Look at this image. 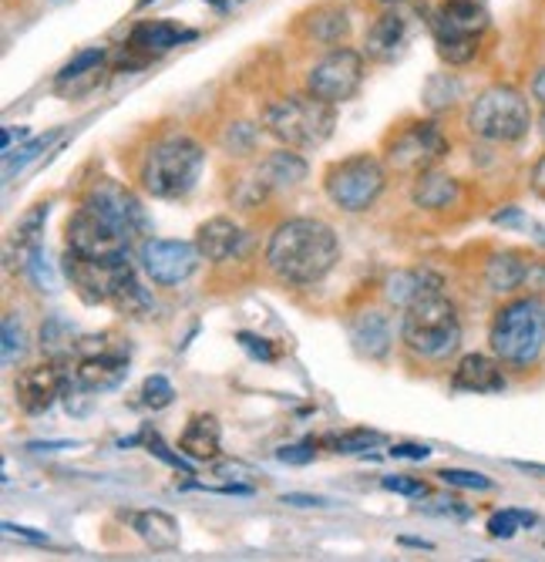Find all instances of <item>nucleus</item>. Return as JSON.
Here are the masks:
<instances>
[{
  "instance_id": "nucleus-21",
  "label": "nucleus",
  "mask_w": 545,
  "mask_h": 562,
  "mask_svg": "<svg viewBox=\"0 0 545 562\" xmlns=\"http://www.w3.org/2000/svg\"><path fill=\"white\" fill-rule=\"evenodd\" d=\"M242 243H246L242 226L226 220V216H213V220H206L200 229H195V246H200L203 260H209V263L236 260L242 252Z\"/></svg>"
},
{
  "instance_id": "nucleus-6",
  "label": "nucleus",
  "mask_w": 545,
  "mask_h": 562,
  "mask_svg": "<svg viewBox=\"0 0 545 562\" xmlns=\"http://www.w3.org/2000/svg\"><path fill=\"white\" fill-rule=\"evenodd\" d=\"M465 125L475 138L512 145L522 142L532 128V105L529 98L512 85H491L485 88L465 115Z\"/></svg>"
},
{
  "instance_id": "nucleus-26",
  "label": "nucleus",
  "mask_w": 545,
  "mask_h": 562,
  "mask_svg": "<svg viewBox=\"0 0 545 562\" xmlns=\"http://www.w3.org/2000/svg\"><path fill=\"white\" fill-rule=\"evenodd\" d=\"M132 529L138 532V539L145 546H152L156 552H172L182 542L179 522L169 513H162V508H145V513H138L132 519Z\"/></svg>"
},
{
  "instance_id": "nucleus-18",
  "label": "nucleus",
  "mask_w": 545,
  "mask_h": 562,
  "mask_svg": "<svg viewBox=\"0 0 545 562\" xmlns=\"http://www.w3.org/2000/svg\"><path fill=\"white\" fill-rule=\"evenodd\" d=\"M411 44V18L401 11V4L387 8L384 14H377V21L367 27L364 37V55L377 65H394Z\"/></svg>"
},
{
  "instance_id": "nucleus-32",
  "label": "nucleus",
  "mask_w": 545,
  "mask_h": 562,
  "mask_svg": "<svg viewBox=\"0 0 545 562\" xmlns=\"http://www.w3.org/2000/svg\"><path fill=\"white\" fill-rule=\"evenodd\" d=\"M458 98H462V85H458V78L452 71L431 75L424 81V105H428V112H449Z\"/></svg>"
},
{
  "instance_id": "nucleus-19",
  "label": "nucleus",
  "mask_w": 545,
  "mask_h": 562,
  "mask_svg": "<svg viewBox=\"0 0 545 562\" xmlns=\"http://www.w3.org/2000/svg\"><path fill=\"white\" fill-rule=\"evenodd\" d=\"M307 179V162L296 148H276L270 156L260 162L257 176H253V186L260 189V195H270V192H289Z\"/></svg>"
},
{
  "instance_id": "nucleus-48",
  "label": "nucleus",
  "mask_w": 545,
  "mask_h": 562,
  "mask_svg": "<svg viewBox=\"0 0 545 562\" xmlns=\"http://www.w3.org/2000/svg\"><path fill=\"white\" fill-rule=\"evenodd\" d=\"M529 186L538 199H545V156L532 166V176H529Z\"/></svg>"
},
{
  "instance_id": "nucleus-17",
  "label": "nucleus",
  "mask_w": 545,
  "mask_h": 562,
  "mask_svg": "<svg viewBox=\"0 0 545 562\" xmlns=\"http://www.w3.org/2000/svg\"><path fill=\"white\" fill-rule=\"evenodd\" d=\"M485 283L491 293H499V296H509L519 290L542 293L545 290V263L529 260L519 249H502L485 263Z\"/></svg>"
},
{
  "instance_id": "nucleus-20",
  "label": "nucleus",
  "mask_w": 545,
  "mask_h": 562,
  "mask_svg": "<svg viewBox=\"0 0 545 562\" xmlns=\"http://www.w3.org/2000/svg\"><path fill=\"white\" fill-rule=\"evenodd\" d=\"M452 387L465 394H499L506 391L502 361L488 353H465L458 368L452 371Z\"/></svg>"
},
{
  "instance_id": "nucleus-51",
  "label": "nucleus",
  "mask_w": 545,
  "mask_h": 562,
  "mask_svg": "<svg viewBox=\"0 0 545 562\" xmlns=\"http://www.w3.org/2000/svg\"><path fill=\"white\" fill-rule=\"evenodd\" d=\"M4 529H8L11 536L31 539V542H47V536H44V532H34V529H27V526H14V522H4Z\"/></svg>"
},
{
  "instance_id": "nucleus-2",
  "label": "nucleus",
  "mask_w": 545,
  "mask_h": 562,
  "mask_svg": "<svg viewBox=\"0 0 545 562\" xmlns=\"http://www.w3.org/2000/svg\"><path fill=\"white\" fill-rule=\"evenodd\" d=\"M488 344L502 364L532 368L545 350V300L525 293L502 303L488 327Z\"/></svg>"
},
{
  "instance_id": "nucleus-29",
  "label": "nucleus",
  "mask_w": 545,
  "mask_h": 562,
  "mask_svg": "<svg viewBox=\"0 0 545 562\" xmlns=\"http://www.w3.org/2000/svg\"><path fill=\"white\" fill-rule=\"evenodd\" d=\"M438 286H444V283L431 270H401L387 280V300L405 311L408 303H415L418 296H424L428 290H438Z\"/></svg>"
},
{
  "instance_id": "nucleus-45",
  "label": "nucleus",
  "mask_w": 545,
  "mask_h": 562,
  "mask_svg": "<svg viewBox=\"0 0 545 562\" xmlns=\"http://www.w3.org/2000/svg\"><path fill=\"white\" fill-rule=\"evenodd\" d=\"M276 458L286 465H310L314 462V448L310 445H286V448L276 451Z\"/></svg>"
},
{
  "instance_id": "nucleus-36",
  "label": "nucleus",
  "mask_w": 545,
  "mask_h": 562,
  "mask_svg": "<svg viewBox=\"0 0 545 562\" xmlns=\"http://www.w3.org/2000/svg\"><path fill=\"white\" fill-rule=\"evenodd\" d=\"M522 526H535V516L522 513V508H506V513H495L488 519V532L495 539H512Z\"/></svg>"
},
{
  "instance_id": "nucleus-55",
  "label": "nucleus",
  "mask_w": 545,
  "mask_h": 562,
  "mask_svg": "<svg viewBox=\"0 0 545 562\" xmlns=\"http://www.w3.org/2000/svg\"><path fill=\"white\" fill-rule=\"evenodd\" d=\"M148 4H152V0H138V8H148Z\"/></svg>"
},
{
  "instance_id": "nucleus-11",
  "label": "nucleus",
  "mask_w": 545,
  "mask_h": 562,
  "mask_svg": "<svg viewBox=\"0 0 545 562\" xmlns=\"http://www.w3.org/2000/svg\"><path fill=\"white\" fill-rule=\"evenodd\" d=\"M364 55L354 47H330L320 61L307 71V91L330 101V105H343L351 101L364 85Z\"/></svg>"
},
{
  "instance_id": "nucleus-34",
  "label": "nucleus",
  "mask_w": 545,
  "mask_h": 562,
  "mask_svg": "<svg viewBox=\"0 0 545 562\" xmlns=\"http://www.w3.org/2000/svg\"><path fill=\"white\" fill-rule=\"evenodd\" d=\"M0 350H4V368H18L27 353V327L21 324L18 314L4 317V340H0Z\"/></svg>"
},
{
  "instance_id": "nucleus-42",
  "label": "nucleus",
  "mask_w": 545,
  "mask_h": 562,
  "mask_svg": "<svg viewBox=\"0 0 545 562\" xmlns=\"http://www.w3.org/2000/svg\"><path fill=\"white\" fill-rule=\"evenodd\" d=\"M387 492H398V495H408V498H424L431 488H428V482H421V479H408V475H384V482H381Z\"/></svg>"
},
{
  "instance_id": "nucleus-33",
  "label": "nucleus",
  "mask_w": 545,
  "mask_h": 562,
  "mask_svg": "<svg viewBox=\"0 0 545 562\" xmlns=\"http://www.w3.org/2000/svg\"><path fill=\"white\" fill-rule=\"evenodd\" d=\"M47 213H52V206H47V202H37L34 210H27V213L18 220V226H14V246L21 249V257H24V252H31V249L41 246V233H44Z\"/></svg>"
},
{
  "instance_id": "nucleus-23",
  "label": "nucleus",
  "mask_w": 545,
  "mask_h": 562,
  "mask_svg": "<svg viewBox=\"0 0 545 562\" xmlns=\"http://www.w3.org/2000/svg\"><path fill=\"white\" fill-rule=\"evenodd\" d=\"M179 451L192 462H216L223 454V428L213 415H192L182 438H179Z\"/></svg>"
},
{
  "instance_id": "nucleus-15",
  "label": "nucleus",
  "mask_w": 545,
  "mask_h": 562,
  "mask_svg": "<svg viewBox=\"0 0 545 562\" xmlns=\"http://www.w3.org/2000/svg\"><path fill=\"white\" fill-rule=\"evenodd\" d=\"M68 384H71V371L65 361H41L34 368H24L18 371L14 378V401L24 415H47L55 407V401L61 394H68Z\"/></svg>"
},
{
  "instance_id": "nucleus-14",
  "label": "nucleus",
  "mask_w": 545,
  "mask_h": 562,
  "mask_svg": "<svg viewBox=\"0 0 545 562\" xmlns=\"http://www.w3.org/2000/svg\"><path fill=\"white\" fill-rule=\"evenodd\" d=\"M61 270L71 280L75 293L84 303L98 306V303H112V296H115L122 277L132 270V263L128 260H91V257H81V252L65 249Z\"/></svg>"
},
{
  "instance_id": "nucleus-9",
  "label": "nucleus",
  "mask_w": 545,
  "mask_h": 562,
  "mask_svg": "<svg viewBox=\"0 0 545 562\" xmlns=\"http://www.w3.org/2000/svg\"><path fill=\"white\" fill-rule=\"evenodd\" d=\"M449 148H452V142L441 132V125L424 119V122H411L401 132H394L384 159H387V169L415 179V176L434 169L444 156H449Z\"/></svg>"
},
{
  "instance_id": "nucleus-39",
  "label": "nucleus",
  "mask_w": 545,
  "mask_h": 562,
  "mask_svg": "<svg viewBox=\"0 0 545 562\" xmlns=\"http://www.w3.org/2000/svg\"><path fill=\"white\" fill-rule=\"evenodd\" d=\"M381 441L377 431H367V428H357V431H347V435H337L330 438L333 451H343V454H357V451H367Z\"/></svg>"
},
{
  "instance_id": "nucleus-22",
  "label": "nucleus",
  "mask_w": 545,
  "mask_h": 562,
  "mask_svg": "<svg viewBox=\"0 0 545 562\" xmlns=\"http://www.w3.org/2000/svg\"><path fill=\"white\" fill-rule=\"evenodd\" d=\"M351 344H354V350L361 353V357H367V361H384L387 357V350H390V340H394V334H390V321H387V314H381V311H361L354 321H351Z\"/></svg>"
},
{
  "instance_id": "nucleus-46",
  "label": "nucleus",
  "mask_w": 545,
  "mask_h": 562,
  "mask_svg": "<svg viewBox=\"0 0 545 562\" xmlns=\"http://www.w3.org/2000/svg\"><path fill=\"white\" fill-rule=\"evenodd\" d=\"M387 454L405 458V462H424V458L431 454V448L428 445H394V448H387Z\"/></svg>"
},
{
  "instance_id": "nucleus-5",
  "label": "nucleus",
  "mask_w": 545,
  "mask_h": 562,
  "mask_svg": "<svg viewBox=\"0 0 545 562\" xmlns=\"http://www.w3.org/2000/svg\"><path fill=\"white\" fill-rule=\"evenodd\" d=\"M263 128L286 148L310 151V148H320L333 135L337 105H330V101L310 91H296V94L276 98L263 112Z\"/></svg>"
},
{
  "instance_id": "nucleus-13",
  "label": "nucleus",
  "mask_w": 545,
  "mask_h": 562,
  "mask_svg": "<svg viewBox=\"0 0 545 562\" xmlns=\"http://www.w3.org/2000/svg\"><path fill=\"white\" fill-rule=\"evenodd\" d=\"M141 270L156 286H179L200 270L203 252L185 239H145L138 249Z\"/></svg>"
},
{
  "instance_id": "nucleus-37",
  "label": "nucleus",
  "mask_w": 545,
  "mask_h": 562,
  "mask_svg": "<svg viewBox=\"0 0 545 562\" xmlns=\"http://www.w3.org/2000/svg\"><path fill=\"white\" fill-rule=\"evenodd\" d=\"M175 401V387L169 378L162 374H152V378H145L141 384V404L145 407H152V412H162V407H169Z\"/></svg>"
},
{
  "instance_id": "nucleus-54",
  "label": "nucleus",
  "mask_w": 545,
  "mask_h": 562,
  "mask_svg": "<svg viewBox=\"0 0 545 562\" xmlns=\"http://www.w3.org/2000/svg\"><path fill=\"white\" fill-rule=\"evenodd\" d=\"M542 138H545V109H542Z\"/></svg>"
},
{
  "instance_id": "nucleus-24",
  "label": "nucleus",
  "mask_w": 545,
  "mask_h": 562,
  "mask_svg": "<svg viewBox=\"0 0 545 562\" xmlns=\"http://www.w3.org/2000/svg\"><path fill=\"white\" fill-rule=\"evenodd\" d=\"M195 37H200V34L189 31V27H179L172 21H141V24L132 27L128 47L156 58V55H162V50H172V47H179L185 41H195Z\"/></svg>"
},
{
  "instance_id": "nucleus-16",
  "label": "nucleus",
  "mask_w": 545,
  "mask_h": 562,
  "mask_svg": "<svg viewBox=\"0 0 545 562\" xmlns=\"http://www.w3.org/2000/svg\"><path fill=\"white\" fill-rule=\"evenodd\" d=\"M84 206H91L94 213H102L105 220H112L118 229H125L132 239L138 233H145V210L132 189H125L115 179H94L84 192Z\"/></svg>"
},
{
  "instance_id": "nucleus-12",
  "label": "nucleus",
  "mask_w": 545,
  "mask_h": 562,
  "mask_svg": "<svg viewBox=\"0 0 545 562\" xmlns=\"http://www.w3.org/2000/svg\"><path fill=\"white\" fill-rule=\"evenodd\" d=\"M125 378H128V353L125 350L112 347L109 337H81L78 364L71 371L68 387L84 391V394H102V391H115Z\"/></svg>"
},
{
  "instance_id": "nucleus-35",
  "label": "nucleus",
  "mask_w": 545,
  "mask_h": 562,
  "mask_svg": "<svg viewBox=\"0 0 545 562\" xmlns=\"http://www.w3.org/2000/svg\"><path fill=\"white\" fill-rule=\"evenodd\" d=\"M24 273H27V280H31L37 290H47V293H55V290H58V273L52 270V263H47V257H44V249H41V246L31 249V252H24Z\"/></svg>"
},
{
  "instance_id": "nucleus-49",
  "label": "nucleus",
  "mask_w": 545,
  "mask_h": 562,
  "mask_svg": "<svg viewBox=\"0 0 545 562\" xmlns=\"http://www.w3.org/2000/svg\"><path fill=\"white\" fill-rule=\"evenodd\" d=\"M522 220H525V216H522L519 206H509V210H502V213H495V216H491L495 226H515V223H522Z\"/></svg>"
},
{
  "instance_id": "nucleus-50",
  "label": "nucleus",
  "mask_w": 545,
  "mask_h": 562,
  "mask_svg": "<svg viewBox=\"0 0 545 562\" xmlns=\"http://www.w3.org/2000/svg\"><path fill=\"white\" fill-rule=\"evenodd\" d=\"M529 91H532V98L538 101V105L545 109V65L532 75V88Z\"/></svg>"
},
{
  "instance_id": "nucleus-40",
  "label": "nucleus",
  "mask_w": 545,
  "mask_h": 562,
  "mask_svg": "<svg viewBox=\"0 0 545 562\" xmlns=\"http://www.w3.org/2000/svg\"><path fill=\"white\" fill-rule=\"evenodd\" d=\"M226 148H229V156H250L253 145H257V125L250 122H239L226 132Z\"/></svg>"
},
{
  "instance_id": "nucleus-28",
  "label": "nucleus",
  "mask_w": 545,
  "mask_h": 562,
  "mask_svg": "<svg viewBox=\"0 0 545 562\" xmlns=\"http://www.w3.org/2000/svg\"><path fill=\"white\" fill-rule=\"evenodd\" d=\"M307 34L323 47H340L347 37H351V18H347V11L337 4H323L307 18Z\"/></svg>"
},
{
  "instance_id": "nucleus-52",
  "label": "nucleus",
  "mask_w": 545,
  "mask_h": 562,
  "mask_svg": "<svg viewBox=\"0 0 545 562\" xmlns=\"http://www.w3.org/2000/svg\"><path fill=\"white\" fill-rule=\"evenodd\" d=\"M31 451H65V448H78L75 441H31Z\"/></svg>"
},
{
  "instance_id": "nucleus-1",
  "label": "nucleus",
  "mask_w": 545,
  "mask_h": 562,
  "mask_svg": "<svg viewBox=\"0 0 545 562\" xmlns=\"http://www.w3.org/2000/svg\"><path fill=\"white\" fill-rule=\"evenodd\" d=\"M340 260L337 233L310 216L286 220L273 229L266 243V267L276 280L289 286H314L320 283Z\"/></svg>"
},
{
  "instance_id": "nucleus-44",
  "label": "nucleus",
  "mask_w": 545,
  "mask_h": 562,
  "mask_svg": "<svg viewBox=\"0 0 545 562\" xmlns=\"http://www.w3.org/2000/svg\"><path fill=\"white\" fill-rule=\"evenodd\" d=\"M145 445H148V451H152L156 458H162L166 465H172V469H179V472H185V475H192V469L185 465V458H182V451L175 454V451H169V445L159 438V435H148L145 438Z\"/></svg>"
},
{
  "instance_id": "nucleus-30",
  "label": "nucleus",
  "mask_w": 545,
  "mask_h": 562,
  "mask_svg": "<svg viewBox=\"0 0 545 562\" xmlns=\"http://www.w3.org/2000/svg\"><path fill=\"white\" fill-rule=\"evenodd\" d=\"M102 61H105V47H84L78 55L61 68L58 75V88H68L75 81H81V91H88L94 81H98V71H102Z\"/></svg>"
},
{
  "instance_id": "nucleus-7",
  "label": "nucleus",
  "mask_w": 545,
  "mask_h": 562,
  "mask_svg": "<svg viewBox=\"0 0 545 562\" xmlns=\"http://www.w3.org/2000/svg\"><path fill=\"white\" fill-rule=\"evenodd\" d=\"M488 11L481 0H444L431 18V34L438 44V55L462 68L475 61L481 34L488 31Z\"/></svg>"
},
{
  "instance_id": "nucleus-53",
  "label": "nucleus",
  "mask_w": 545,
  "mask_h": 562,
  "mask_svg": "<svg viewBox=\"0 0 545 562\" xmlns=\"http://www.w3.org/2000/svg\"><path fill=\"white\" fill-rule=\"evenodd\" d=\"M377 4H387V8H394V4H405V0H377Z\"/></svg>"
},
{
  "instance_id": "nucleus-3",
  "label": "nucleus",
  "mask_w": 545,
  "mask_h": 562,
  "mask_svg": "<svg viewBox=\"0 0 545 562\" xmlns=\"http://www.w3.org/2000/svg\"><path fill=\"white\" fill-rule=\"evenodd\" d=\"M401 340L411 353L424 361H444L462 344V317L444 286L428 290L415 303L405 306L401 317Z\"/></svg>"
},
{
  "instance_id": "nucleus-10",
  "label": "nucleus",
  "mask_w": 545,
  "mask_h": 562,
  "mask_svg": "<svg viewBox=\"0 0 545 562\" xmlns=\"http://www.w3.org/2000/svg\"><path fill=\"white\" fill-rule=\"evenodd\" d=\"M65 243L71 252H81V257H91V260H128L132 236L81 202L68 220Z\"/></svg>"
},
{
  "instance_id": "nucleus-4",
  "label": "nucleus",
  "mask_w": 545,
  "mask_h": 562,
  "mask_svg": "<svg viewBox=\"0 0 545 562\" xmlns=\"http://www.w3.org/2000/svg\"><path fill=\"white\" fill-rule=\"evenodd\" d=\"M206 166L203 145L189 135H169L145 151L138 166L141 189L156 199H182L195 189Z\"/></svg>"
},
{
  "instance_id": "nucleus-8",
  "label": "nucleus",
  "mask_w": 545,
  "mask_h": 562,
  "mask_svg": "<svg viewBox=\"0 0 545 562\" xmlns=\"http://www.w3.org/2000/svg\"><path fill=\"white\" fill-rule=\"evenodd\" d=\"M387 186V166L367 151L333 162L323 176V192L343 213H367Z\"/></svg>"
},
{
  "instance_id": "nucleus-31",
  "label": "nucleus",
  "mask_w": 545,
  "mask_h": 562,
  "mask_svg": "<svg viewBox=\"0 0 545 562\" xmlns=\"http://www.w3.org/2000/svg\"><path fill=\"white\" fill-rule=\"evenodd\" d=\"M109 306H115V311H118L122 317H145V314L156 306V300H152V293H148V290L138 283L135 270H128V273L122 277V283H118V290H115V296H112Z\"/></svg>"
},
{
  "instance_id": "nucleus-47",
  "label": "nucleus",
  "mask_w": 545,
  "mask_h": 562,
  "mask_svg": "<svg viewBox=\"0 0 545 562\" xmlns=\"http://www.w3.org/2000/svg\"><path fill=\"white\" fill-rule=\"evenodd\" d=\"M280 502L296 505V508H327V498H320V495H300V492H289Z\"/></svg>"
},
{
  "instance_id": "nucleus-38",
  "label": "nucleus",
  "mask_w": 545,
  "mask_h": 562,
  "mask_svg": "<svg viewBox=\"0 0 545 562\" xmlns=\"http://www.w3.org/2000/svg\"><path fill=\"white\" fill-rule=\"evenodd\" d=\"M438 479L444 485H452V488H468V492H491L495 482L481 472H472V469H444L438 472Z\"/></svg>"
},
{
  "instance_id": "nucleus-27",
  "label": "nucleus",
  "mask_w": 545,
  "mask_h": 562,
  "mask_svg": "<svg viewBox=\"0 0 545 562\" xmlns=\"http://www.w3.org/2000/svg\"><path fill=\"white\" fill-rule=\"evenodd\" d=\"M78 344H81V337H78V330H75V324L68 317L52 314L41 324V350H44V357H52V361L68 364L71 357L78 353Z\"/></svg>"
},
{
  "instance_id": "nucleus-25",
  "label": "nucleus",
  "mask_w": 545,
  "mask_h": 562,
  "mask_svg": "<svg viewBox=\"0 0 545 562\" xmlns=\"http://www.w3.org/2000/svg\"><path fill=\"white\" fill-rule=\"evenodd\" d=\"M462 199V182L455 176H444V172H421L415 176V186H411V202L418 210H449Z\"/></svg>"
},
{
  "instance_id": "nucleus-41",
  "label": "nucleus",
  "mask_w": 545,
  "mask_h": 562,
  "mask_svg": "<svg viewBox=\"0 0 545 562\" xmlns=\"http://www.w3.org/2000/svg\"><path fill=\"white\" fill-rule=\"evenodd\" d=\"M58 138V132H52V135H41V138H34L31 145H24L21 151H18V156H4L8 159V176H14V172H21L31 159H37L41 156V151L47 148V145H52Z\"/></svg>"
},
{
  "instance_id": "nucleus-43",
  "label": "nucleus",
  "mask_w": 545,
  "mask_h": 562,
  "mask_svg": "<svg viewBox=\"0 0 545 562\" xmlns=\"http://www.w3.org/2000/svg\"><path fill=\"white\" fill-rule=\"evenodd\" d=\"M239 340V347L253 357V361H263V364H270V361H276V350H273V344L266 340V337H257V334H239L236 337Z\"/></svg>"
}]
</instances>
